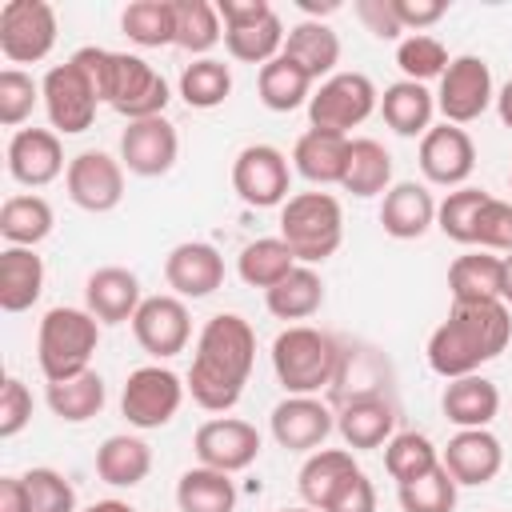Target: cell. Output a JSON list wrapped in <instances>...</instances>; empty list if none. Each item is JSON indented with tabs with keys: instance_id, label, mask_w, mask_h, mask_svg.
Masks as SVG:
<instances>
[{
	"instance_id": "6da1fadb",
	"label": "cell",
	"mask_w": 512,
	"mask_h": 512,
	"mask_svg": "<svg viewBox=\"0 0 512 512\" xmlns=\"http://www.w3.org/2000/svg\"><path fill=\"white\" fill-rule=\"evenodd\" d=\"M252 364H256L252 324L236 312H216L196 336L192 368L184 376L188 396L204 412H228V408L240 404L244 384L252 376Z\"/></svg>"
},
{
	"instance_id": "7a4b0ae2",
	"label": "cell",
	"mask_w": 512,
	"mask_h": 512,
	"mask_svg": "<svg viewBox=\"0 0 512 512\" xmlns=\"http://www.w3.org/2000/svg\"><path fill=\"white\" fill-rule=\"evenodd\" d=\"M512 340V308L504 300L488 304H452L448 320L428 336V368L444 380L472 376L496 360Z\"/></svg>"
},
{
	"instance_id": "3957f363",
	"label": "cell",
	"mask_w": 512,
	"mask_h": 512,
	"mask_svg": "<svg viewBox=\"0 0 512 512\" xmlns=\"http://www.w3.org/2000/svg\"><path fill=\"white\" fill-rule=\"evenodd\" d=\"M72 60L92 80L100 104H108L112 112H120L128 124L132 120H148V116H164L172 92H168V80L144 56L88 44V48L72 52Z\"/></svg>"
},
{
	"instance_id": "277c9868",
	"label": "cell",
	"mask_w": 512,
	"mask_h": 512,
	"mask_svg": "<svg viewBox=\"0 0 512 512\" xmlns=\"http://www.w3.org/2000/svg\"><path fill=\"white\" fill-rule=\"evenodd\" d=\"M96 348H100V320L88 308L56 304L44 312L36 332V364L48 384L88 372Z\"/></svg>"
},
{
	"instance_id": "5b68a950",
	"label": "cell",
	"mask_w": 512,
	"mask_h": 512,
	"mask_svg": "<svg viewBox=\"0 0 512 512\" xmlns=\"http://www.w3.org/2000/svg\"><path fill=\"white\" fill-rule=\"evenodd\" d=\"M336 364L340 340L312 324H288L272 340V372L288 396H320V388L332 384Z\"/></svg>"
},
{
	"instance_id": "8992f818",
	"label": "cell",
	"mask_w": 512,
	"mask_h": 512,
	"mask_svg": "<svg viewBox=\"0 0 512 512\" xmlns=\"http://www.w3.org/2000/svg\"><path fill=\"white\" fill-rule=\"evenodd\" d=\"M280 240L296 264H324L344 240V208L332 192H296L280 208Z\"/></svg>"
},
{
	"instance_id": "52a82bcc",
	"label": "cell",
	"mask_w": 512,
	"mask_h": 512,
	"mask_svg": "<svg viewBox=\"0 0 512 512\" xmlns=\"http://www.w3.org/2000/svg\"><path fill=\"white\" fill-rule=\"evenodd\" d=\"M188 396V384L164 368V364H144V368H132L128 380H124V392H120V412L132 428L140 432H152V428H164L172 424V416L180 412Z\"/></svg>"
},
{
	"instance_id": "ba28073f",
	"label": "cell",
	"mask_w": 512,
	"mask_h": 512,
	"mask_svg": "<svg viewBox=\"0 0 512 512\" xmlns=\"http://www.w3.org/2000/svg\"><path fill=\"white\" fill-rule=\"evenodd\" d=\"M376 108H380V92L364 72H336L324 84H316V92L308 100V124L348 136Z\"/></svg>"
},
{
	"instance_id": "9c48e42d",
	"label": "cell",
	"mask_w": 512,
	"mask_h": 512,
	"mask_svg": "<svg viewBox=\"0 0 512 512\" xmlns=\"http://www.w3.org/2000/svg\"><path fill=\"white\" fill-rule=\"evenodd\" d=\"M40 92H44V112H48V124H52L56 136H80V132L92 128L100 96H96L92 80L84 76V68L72 56L44 72Z\"/></svg>"
},
{
	"instance_id": "30bf717a",
	"label": "cell",
	"mask_w": 512,
	"mask_h": 512,
	"mask_svg": "<svg viewBox=\"0 0 512 512\" xmlns=\"http://www.w3.org/2000/svg\"><path fill=\"white\" fill-rule=\"evenodd\" d=\"M56 8L48 0L0 4V56L8 64H40L56 44Z\"/></svg>"
},
{
	"instance_id": "8fae6325",
	"label": "cell",
	"mask_w": 512,
	"mask_h": 512,
	"mask_svg": "<svg viewBox=\"0 0 512 512\" xmlns=\"http://www.w3.org/2000/svg\"><path fill=\"white\" fill-rule=\"evenodd\" d=\"M496 100V88H492V72L484 64V56H452V64L444 68L440 76V88H436V112L444 116V124H472L488 112V104Z\"/></svg>"
},
{
	"instance_id": "7c38bea8",
	"label": "cell",
	"mask_w": 512,
	"mask_h": 512,
	"mask_svg": "<svg viewBox=\"0 0 512 512\" xmlns=\"http://www.w3.org/2000/svg\"><path fill=\"white\" fill-rule=\"evenodd\" d=\"M232 188L248 208H284L292 192V164L272 144H248L232 160Z\"/></svg>"
},
{
	"instance_id": "4fadbf2b",
	"label": "cell",
	"mask_w": 512,
	"mask_h": 512,
	"mask_svg": "<svg viewBox=\"0 0 512 512\" xmlns=\"http://www.w3.org/2000/svg\"><path fill=\"white\" fill-rule=\"evenodd\" d=\"M64 188H68V200L76 208H84L92 216L112 212L124 200V164H120V156H108L100 148H84L68 160Z\"/></svg>"
},
{
	"instance_id": "5bb4252c",
	"label": "cell",
	"mask_w": 512,
	"mask_h": 512,
	"mask_svg": "<svg viewBox=\"0 0 512 512\" xmlns=\"http://www.w3.org/2000/svg\"><path fill=\"white\" fill-rule=\"evenodd\" d=\"M132 336L136 344L160 364V360H172L188 348L192 340V316H188V304L172 292H160V296H144V304L136 308L132 316Z\"/></svg>"
},
{
	"instance_id": "9a60e30c",
	"label": "cell",
	"mask_w": 512,
	"mask_h": 512,
	"mask_svg": "<svg viewBox=\"0 0 512 512\" xmlns=\"http://www.w3.org/2000/svg\"><path fill=\"white\" fill-rule=\"evenodd\" d=\"M192 452L204 468H216V472H244L256 464L260 456V432L256 424L240 420V416H212L196 428L192 436Z\"/></svg>"
},
{
	"instance_id": "2e32d148",
	"label": "cell",
	"mask_w": 512,
	"mask_h": 512,
	"mask_svg": "<svg viewBox=\"0 0 512 512\" xmlns=\"http://www.w3.org/2000/svg\"><path fill=\"white\" fill-rule=\"evenodd\" d=\"M176 156H180V136L168 116L132 120L120 132V164L132 176H144V180L164 176V172H172Z\"/></svg>"
},
{
	"instance_id": "e0dca14e",
	"label": "cell",
	"mask_w": 512,
	"mask_h": 512,
	"mask_svg": "<svg viewBox=\"0 0 512 512\" xmlns=\"http://www.w3.org/2000/svg\"><path fill=\"white\" fill-rule=\"evenodd\" d=\"M416 164L424 172L428 184H440V188H464L472 168H476V144L464 128L456 124H432L424 136H420V152H416Z\"/></svg>"
},
{
	"instance_id": "ac0fdd59",
	"label": "cell",
	"mask_w": 512,
	"mask_h": 512,
	"mask_svg": "<svg viewBox=\"0 0 512 512\" xmlns=\"http://www.w3.org/2000/svg\"><path fill=\"white\" fill-rule=\"evenodd\" d=\"M272 440L288 452H316L336 428V412L320 396H284L268 416Z\"/></svg>"
},
{
	"instance_id": "d6986e66",
	"label": "cell",
	"mask_w": 512,
	"mask_h": 512,
	"mask_svg": "<svg viewBox=\"0 0 512 512\" xmlns=\"http://www.w3.org/2000/svg\"><path fill=\"white\" fill-rule=\"evenodd\" d=\"M388 388H392V364L384 360L380 348H372V344H340V364H336V376L328 384V400L336 408H344L352 400L388 396Z\"/></svg>"
},
{
	"instance_id": "ffe728a7",
	"label": "cell",
	"mask_w": 512,
	"mask_h": 512,
	"mask_svg": "<svg viewBox=\"0 0 512 512\" xmlns=\"http://www.w3.org/2000/svg\"><path fill=\"white\" fill-rule=\"evenodd\" d=\"M440 464L448 476L464 488H484L500 476L504 468V444L488 428H456V436L444 444Z\"/></svg>"
},
{
	"instance_id": "44dd1931",
	"label": "cell",
	"mask_w": 512,
	"mask_h": 512,
	"mask_svg": "<svg viewBox=\"0 0 512 512\" xmlns=\"http://www.w3.org/2000/svg\"><path fill=\"white\" fill-rule=\"evenodd\" d=\"M164 280L180 300H204L224 284V256L208 240H184L164 256Z\"/></svg>"
},
{
	"instance_id": "7402d4cb",
	"label": "cell",
	"mask_w": 512,
	"mask_h": 512,
	"mask_svg": "<svg viewBox=\"0 0 512 512\" xmlns=\"http://www.w3.org/2000/svg\"><path fill=\"white\" fill-rule=\"evenodd\" d=\"M60 172H68V164H64L60 136L52 128H16L12 132V140H8V176L16 184L44 188Z\"/></svg>"
},
{
	"instance_id": "603a6c76",
	"label": "cell",
	"mask_w": 512,
	"mask_h": 512,
	"mask_svg": "<svg viewBox=\"0 0 512 512\" xmlns=\"http://www.w3.org/2000/svg\"><path fill=\"white\" fill-rule=\"evenodd\" d=\"M144 304L140 296V276L120 264H104L84 280V308L100 324H132L136 308Z\"/></svg>"
},
{
	"instance_id": "cb8c5ba5",
	"label": "cell",
	"mask_w": 512,
	"mask_h": 512,
	"mask_svg": "<svg viewBox=\"0 0 512 512\" xmlns=\"http://www.w3.org/2000/svg\"><path fill=\"white\" fill-rule=\"evenodd\" d=\"M380 228L392 240H420L428 228H436V196L428 192V184H392L380 200Z\"/></svg>"
},
{
	"instance_id": "d4e9b609",
	"label": "cell",
	"mask_w": 512,
	"mask_h": 512,
	"mask_svg": "<svg viewBox=\"0 0 512 512\" xmlns=\"http://www.w3.org/2000/svg\"><path fill=\"white\" fill-rule=\"evenodd\" d=\"M356 472H360V464H356L352 448H316V452H308V460L300 464L296 488H300V496H304L308 508L324 512V508L336 500V492H340Z\"/></svg>"
},
{
	"instance_id": "484cf974",
	"label": "cell",
	"mask_w": 512,
	"mask_h": 512,
	"mask_svg": "<svg viewBox=\"0 0 512 512\" xmlns=\"http://www.w3.org/2000/svg\"><path fill=\"white\" fill-rule=\"evenodd\" d=\"M504 256L496 252H464L452 260L448 268V292L452 304H488V300H504Z\"/></svg>"
},
{
	"instance_id": "4316f807",
	"label": "cell",
	"mask_w": 512,
	"mask_h": 512,
	"mask_svg": "<svg viewBox=\"0 0 512 512\" xmlns=\"http://www.w3.org/2000/svg\"><path fill=\"white\" fill-rule=\"evenodd\" d=\"M336 432L352 452L380 448L396 436V404L392 396H372V400H352L336 408Z\"/></svg>"
},
{
	"instance_id": "83f0119b",
	"label": "cell",
	"mask_w": 512,
	"mask_h": 512,
	"mask_svg": "<svg viewBox=\"0 0 512 512\" xmlns=\"http://www.w3.org/2000/svg\"><path fill=\"white\" fill-rule=\"evenodd\" d=\"M440 412L456 428H488L496 420V412H500V388L480 372L456 376L440 392Z\"/></svg>"
},
{
	"instance_id": "f1b7e54d",
	"label": "cell",
	"mask_w": 512,
	"mask_h": 512,
	"mask_svg": "<svg viewBox=\"0 0 512 512\" xmlns=\"http://www.w3.org/2000/svg\"><path fill=\"white\" fill-rule=\"evenodd\" d=\"M348 148H352V136H340V132H324V128H308L296 148H292V168L308 180V184H340L344 180V168H348Z\"/></svg>"
},
{
	"instance_id": "f546056e",
	"label": "cell",
	"mask_w": 512,
	"mask_h": 512,
	"mask_svg": "<svg viewBox=\"0 0 512 512\" xmlns=\"http://www.w3.org/2000/svg\"><path fill=\"white\" fill-rule=\"evenodd\" d=\"M380 116L396 136H424L436 116V92L416 80H396L380 92Z\"/></svg>"
},
{
	"instance_id": "4dcf8cb0",
	"label": "cell",
	"mask_w": 512,
	"mask_h": 512,
	"mask_svg": "<svg viewBox=\"0 0 512 512\" xmlns=\"http://www.w3.org/2000/svg\"><path fill=\"white\" fill-rule=\"evenodd\" d=\"M284 56L296 60L316 84H324L328 76H336V64H340V36H336L324 20H300V24L288 28Z\"/></svg>"
},
{
	"instance_id": "1f68e13d",
	"label": "cell",
	"mask_w": 512,
	"mask_h": 512,
	"mask_svg": "<svg viewBox=\"0 0 512 512\" xmlns=\"http://www.w3.org/2000/svg\"><path fill=\"white\" fill-rule=\"evenodd\" d=\"M52 224H56V212L36 192H16L0 204V236L8 248H36L40 240L52 236Z\"/></svg>"
},
{
	"instance_id": "d6a6232c",
	"label": "cell",
	"mask_w": 512,
	"mask_h": 512,
	"mask_svg": "<svg viewBox=\"0 0 512 512\" xmlns=\"http://www.w3.org/2000/svg\"><path fill=\"white\" fill-rule=\"evenodd\" d=\"M148 472H152V448L132 432H116L96 448V476L112 488H136L148 480Z\"/></svg>"
},
{
	"instance_id": "836d02e7",
	"label": "cell",
	"mask_w": 512,
	"mask_h": 512,
	"mask_svg": "<svg viewBox=\"0 0 512 512\" xmlns=\"http://www.w3.org/2000/svg\"><path fill=\"white\" fill-rule=\"evenodd\" d=\"M44 292V260L36 248H4L0 252V308L28 312Z\"/></svg>"
},
{
	"instance_id": "e575fe53",
	"label": "cell",
	"mask_w": 512,
	"mask_h": 512,
	"mask_svg": "<svg viewBox=\"0 0 512 512\" xmlns=\"http://www.w3.org/2000/svg\"><path fill=\"white\" fill-rule=\"evenodd\" d=\"M256 92H260V104H264L268 112H296L300 104L308 108V100H312V92H316V80H312L296 60H288V56L280 52L276 60H268V64L260 68Z\"/></svg>"
},
{
	"instance_id": "d590c367",
	"label": "cell",
	"mask_w": 512,
	"mask_h": 512,
	"mask_svg": "<svg viewBox=\"0 0 512 512\" xmlns=\"http://www.w3.org/2000/svg\"><path fill=\"white\" fill-rule=\"evenodd\" d=\"M344 192L368 200V196H384L392 188V156L380 140L372 136H360L352 140L348 148V168H344V180H340Z\"/></svg>"
},
{
	"instance_id": "8d00e7d4",
	"label": "cell",
	"mask_w": 512,
	"mask_h": 512,
	"mask_svg": "<svg viewBox=\"0 0 512 512\" xmlns=\"http://www.w3.org/2000/svg\"><path fill=\"white\" fill-rule=\"evenodd\" d=\"M264 304L276 320H308L324 304V280L312 264H296L276 288L264 292Z\"/></svg>"
},
{
	"instance_id": "74e56055",
	"label": "cell",
	"mask_w": 512,
	"mask_h": 512,
	"mask_svg": "<svg viewBox=\"0 0 512 512\" xmlns=\"http://www.w3.org/2000/svg\"><path fill=\"white\" fill-rule=\"evenodd\" d=\"M104 400H108V388H104L100 372H92V368L72 376V380L48 384V408L64 424H88L92 416H100Z\"/></svg>"
},
{
	"instance_id": "f35d334b",
	"label": "cell",
	"mask_w": 512,
	"mask_h": 512,
	"mask_svg": "<svg viewBox=\"0 0 512 512\" xmlns=\"http://www.w3.org/2000/svg\"><path fill=\"white\" fill-rule=\"evenodd\" d=\"M176 508L180 512H232L236 508V484L228 472L196 464L176 480Z\"/></svg>"
},
{
	"instance_id": "ab89813d",
	"label": "cell",
	"mask_w": 512,
	"mask_h": 512,
	"mask_svg": "<svg viewBox=\"0 0 512 512\" xmlns=\"http://www.w3.org/2000/svg\"><path fill=\"white\" fill-rule=\"evenodd\" d=\"M292 268H296V256H292V248H288L280 236H260V240L244 244L240 256H236L240 280H244L248 288H264V292L276 288Z\"/></svg>"
},
{
	"instance_id": "60d3db41",
	"label": "cell",
	"mask_w": 512,
	"mask_h": 512,
	"mask_svg": "<svg viewBox=\"0 0 512 512\" xmlns=\"http://www.w3.org/2000/svg\"><path fill=\"white\" fill-rule=\"evenodd\" d=\"M120 28L140 48L176 44V4L172 0H132L120 12Z\"/></svg>"
},
{
	"instance_id": "b9f144b4",
	"label": "cell",
	"mask_w": 512,
	"mask_h": 512,
	"mask_svg": "<svg viewBox=\"0 0 512 512\" xmlns=\"http://www.w3.org/2000/svg\"><path fill=\"white\" fill-rule=\"evenodd\" d=\"M228 96H232V68L224 60L200 56L180 72V100L188 108L208 112V108H220Z\"/></svg>"
},
{
	"instance_id": "7bdbcfd3",
	"label": "cell",
	"mask_w": 512,
	"mask_h": 512,
	"mask_svg": "<svg viewBox=\"0 0 512 512\" xmlns=\"http://www.w3.org/2000/svg\"><path fill=\"white\" fill-rule=\"evenodd\" d=\"M172 4H176V48L192 52L196 60L208 56L224 40L216 4L208 0H172Z\"/></svg>"
},
{
	"instance_id": "ee69618b",
	"label": "cell",
	"mask_w": 512,
	"mask_h": 512,
	"mask_svg": "<svg viewBox=\"0 0 512 512\" xmlns=\"http://www.w3.org/2000/svg\"><path fill=\"white\" fill-rule=\"evenodd\" d=\"M432 468H440V452H436V444H432L424 432H396V436L384 444V472H388L396 484L420 480V476H428Z\"/></svg>"
},
{
	"instance_id": "f6af8a7d",
	"label": "cell",
	"mask_w": 512,
	"mask_h": 512,
	"mask_svg": "<svg viewBox=\"0 0 512 512\" xmlns=\"http://www.w3.org/2000/svg\"><path fill=\"white\" fill-rule=\"evenodd\" d=\"M284 40H288V32H284V20H280L276 12H272L264 24H256V28L224 32V48H228V56L240 60V64H260V68L284 52Z\"/></svg>"
},
{
	"instance_id": "bcb514c9",
	"label": "cell",
	"mask_w": 512,
	"mask_h": 512,
	"mask_svg": "<svg viewBox=\"0 0 512 512\" xmlns=\"http://www.w3.org/2000/svg\"><path fill=\"white\" fill-rule=\"evenodd\" d=\"M488 196H492V192L472 188V184L452 188V192L436 204V228H440L448 240H456V244H468V248H472L476 216H480V208H484V200H488Z\"/></svg>"
},
{
	"instance_id": "7dc6e473",
	"label": "cell",
	"mask_w": 512,
	"mask_h": 512,
	"mask_svg": "<svg viewBox=\"0 0 512 512\" xmlns=\"http://www.w3.org/2000/svg\"><path fill=\"white\" fill-rule=\"evenodd\" d=\"M396 64H400L404 80L428 84V80H440V76H444V68L452 64V56H448V48H444L436 36L412 32V36H404V40L396 44Z\"/></svg>"
},
{
	"instance_id": "c3c4849f",
	"label": "cell",
	"mask_w": 512,
	"mask_h": 512,
	"mask_svg": "<svg viewBox=\"0 0 512 512\" xmlns=\"http://www.w3.org/2000/svg\"><path fill=\"white\" fill-rule=\"evenodd\" d=\"M456 480L448 476V468H432L428 476L420 480H408V484H396V500L404 512H452L456 508Z\"/></svg>"
},
{
	"instance_id": "681fc988",
	"label": "cell",
	"mask_w": 512,
	"mask_h": 512,
	"mask_svg": "<svg viewBox=\"0 0 512 512\" xmlns=\"http://www.w3.org/2000/svg\"><path fill=\"white\" fill-rule=\"evenodd\" d=\"M24 488H28V512H80L76 508V488L64 472L56 468H28L24 472Z\"/></svg>"
},
{
	"instance_id": "f907efd6",
	"label": "cell",
	"mask_w": 512,
	"mask_h": 512,
	"mask_svg": "<svg viewBox=\"0 0 512 512\" xmlns=\"http://www.w3.org/2000/svg\"><path fill=\"white\" fill-rule=\"evenodd\" d=\"M36 104H44L40 84L24 68H4L0 72V124L4 128H20L32 116Z\"/></svg>"
},
{
	"instance_id": "816d5d0a",
	"label": "cell",
	"mask_w": 512,
	"mask_h": 512,
	"mask_svg": "<svg viewBox=\"0 0 512 512\" xmlns=\"http://www.w3.org/2000/svg\"><path fill=\"white\" fill-rule=\"evenodd\" d=\"M472 248L480 252H508L512 256V200L488 196L480 216H476V236Z\"/></svg>"
},
{
	"instance_id": "f5cc1de1",
	"label": "cell",
	"mask_w": 512,
	"mask_h": 512,
	"mask_svg": "<svg viewBox=\"0 0 512 512\" xmlns=\"http://www.w3.org/2000/svg\"><path fill=\"white\" fill-rule=\"evenodd\" d=\"M28 424H32V392L24 380L8 376L0 388V440L20 436Z\"/></svg>"
},
{
	"instance_id": "db71d44e",
	"label": "cell",
	"mask_w": 512,
	"mask_h": 512,
	"mask_svg": "<svg viewBox=\"0 0 512 512\" xmlns=\"http://www.w3.org/2000/svg\"><path fill=\"white\" fill-rule=\"evenodd\" d=\"M352 12L360 16V24L376 36V40H404V24L396 16V0H356Z\"/></svg>"
},
{
	"instance_id": "11a10c76",
	"label": "cell",
	"mask_w": 512,
	"mask_h": 512,
	"mask_svg": "<svg viewBox=\"0 0 512 512\" xmlns=\"http://www.w3.org/2000/svg\"><path fill=\"white\" fill-rule=\"evenodd\" d=\"M216 12H220L224 32H240V28H256V24H264L276 8H272L268 0H216Z\"/></svg>"
},
{
	"instance_id": "9f6ffc18",
	"label": "cell",
	"mask_w": 512,
	"mask_h": 512,
	"mask_svg": "<svg viewBox=\"0 0 512 512\" xmlns=\"http://www.w3.org/2000/svg\"><path fill=\"white\" fill-rule=\"evenodd\" d=\"M324 512H376V484L364 472H356Z\"/></svg>"
},
{
	"instance_id": "6f0895ef",
	"label": "cell",
	"mask_w": 512,
	"mask_h": 512,
	"mask_svg": "<svg viewBox=\"0 0 512 512\" xmlns=\"http://www.w3.org/2000/svg\"><path fill=\"white\" fill-rule=\"evenodd\" d=\"M448 0H396V16L404 24V32H424L436 20H444Z\"/></svg>"
},
{
	"instance_id": "680465c9",
	"label": "cell",
	"mask_w": 512,
	"mask_h": 512,
	"mask_svg": "<svg viewBox=\"0 0 512 512\" xmlns=\"http://www.w3.org/2000/svg\"><path fill=\"white\" fill-rule=\"evenodd\" d=\"M0 512H28L24 476H0Z\"/></svg>"
},
{
	"instance_id": "91938a15",
	"label": "cell",
	"mask_w": 512,
	"mask_h": 512,
	"mask_svg": "<svg viewBox=\"0 0 512 512\" xmlns=\"http://www.w3.org/2000/svg\"><path fill=\"white\" fill-rule=\"evenodd\" d=\"M300 12H308V20H324L332 12H340V0H296Z\"/></svg>"
},
{
	"instance_id": "94428289",
	"label": "cell",
	"mask_w": 512,
	"mask_h": 512,
	"mask_svg": "<svg viewBox=\"0 0 512 512\" xmlns=\"http://www.w3.org/2000/svg\"><path fill=\"white\" fill-rule=\"evenodd\" d=\"M496 116H500V124H504V128H512V80L496 92Z\"/></svg>"
},
{
	"instance_id": "6125c7cd",
	"label": "cell",
	"mask_w": 512,
	"mask_h": 512,
	"mask_svg": "<svg viewBox=\"0 0 512 512\" xmlns=\"http://www.w3.org/2000/svg\"><path fill=\"white\" fill-rule=\"evenodd\" d=\"M80 512H136L128 500H96V504H88V508H80Z\"/></svg>"
},
{
	"instance_id": "be15d7a7",
	"label": "cell",
	"mask_w": 512,
	"mask_h": 512,
	"mask_svg": "<svg viewBox=\"0 0 512 512\" xmlns=\"http://www.w3.org/2000/svg\"><path fill=\"white\" fill-rule=\"evenodd\" d=\"M504 268H508V276H504V304L512 308V256H504Z\"/></svg>"
},
{
	"instance_id": "e7e4bbea",
	"label": "cell",
	"mask_w": 512,
	"mask_h": 512,
	"mask_svg": "<svg viewBox=\"0 0 512 512\" xmlns=\"http://www.w3.org/2000/svg\"><path fill=\"white\" fill-rule=\"evenodd\" d=\"M276 512H316V508H308V504H304V508H276Z\"/></svg>"
},
{
	"instance_id": "03108f58",
	"label": "cell",
	"mask_w": 512,
	"mask_h": 512,
	"mask_svg": "<svg viewBox=\"0 0 512 512\" xmlns=\"http://www.w3.org/2000/svg\"><path fill=\"white\" fill-rule=\"evenodd\" d=\"M508 188H512V176H508Z\"/></svg>"
}]
</instances>
